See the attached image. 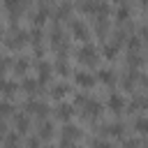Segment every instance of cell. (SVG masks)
I'll return each mask as SVG.
<instances>
[{"instance_id":"7402d4cb","label":"cell","mask_w":148,"mask_h":148,"mask_svg":"<svg viewBox=\"0 0 148 148\" xmlns=\"http://www.w3.org/2000/svg\"><path fill=\"white\" fill-rule=\"evenodd\" d=\"M53 72H58V74H62V76H67V74L72 72V67H69V62H67V58H58V60H56V65H53Z\"/></svg>"},{"instance_id":"e0dca14e","label":"cell","mask_w":148,"mask_h":148,"mask_svg":"<svg viewBox=\"0 0 148 148\" xmlns=\"http://www.w3.org/2000/svg\"><path fill=\"white\" fill-rule=\"evenodd\" d=\"M12 69H14V74H28V69H30V58L28 56H21L18 60H14L12 62Z\"/></svg>"},{"instance_id":"4dcf8cb0","label":"cell","mask_w":148,"mask_h":148,"mask_svg":"<svg viewBox=\"0 0 148 148\" xmlns=\"http://www.w3.org/2000/svg\"><path fill=\"white\" fill-rule=\"evenodd\" d=\"M39 143H42V141H39L35 134H32V136H28V141H25V146H28V148H39Z\"/></svg>"},{"instance_id":"2e32d148","label":"cell","mask_w":148,"mask_h":148,"mask_svg":"<svg viewBox=\"0 0 148 148\" xmlns=\"http://www.w3.org/2000/svg\"><path fill=\"white\" fill-rule=\"evenodd\" d=\"M92 23H95L92 28H95V32H97L99 37H104V35H106V32L111 30V21H109V18H102V16H95V18H92Z\"/></svg>"},{"instance_id":"484cf974","label":"cell","mask_w":148,"mask_h":148,"mask_svg":"<svg viewBox=\"0 0 148 148\" xmlns=\"http://www.w3.org/2000/svg\"><path fill=\"white\" fill-rule=\"evenodd\" d=\"M146 106V97L141 95V92H136L134 97H132V102H130V111H139V109H143Z\"/></svg>"},{"instance_id":"3957f363","label":"cell","mask_w":148,"mask_h":148,"mask_svg":"<svg viewBox=\"0 0 148 148\" xmlns=\"http://www.w3.org/2000/svg\"><path fill=\"white\" fill-rule=\"evenodd\" d=\"M81 136V127L79 125H72V123H65V127L60 130V148H69L76 139Z\"/></svg>"},{"instance_id":"1f68e13d","label":"cell","mask_w":148,"mask_h":148,"mask_svg":"<svg viewBox=\"0 0 148 148\" xmlns=\"http://www.w3.org/2000/svg\"><path fill=\"white\" fill-rule=\"evenodd\" d=\"M5 39V28H2V23H0V42Z\"/></svg>"},{"instance_id":"603a6c76","label":"cell","mask_w":148,"mask_h":148,"mask_svg":"<svg viewBox=\"0 0 148 148\" xmlns=\"http://www.w3.org/2000/svg\"><path fill=\"white\" fill-rule=\"evenodd\" d=\"M2 139H5V148H18V143H21L18 132H7Z\"/></svg>"},{"instance_id":"ac0fdd59","label":"cell","mask_w":148,"mask_h":148,"mask_svg":"<svg viewBox=\"0 0 148 148\" xmlns=\"http://www.w3.org/2000/svg\"><path fill=\"white\" fill-rule=\"evenodd\" d=\"M95 81H102V83H113L116 81V72L111 67H99L97 74H95Z\"/></svg>"},{"instance_id":"30bf717a","label":"cell","mask_w":148,"mask_h":148,"mask_svg":"<svg viewBox=\"0 0 148 148\" xmlns=\"http://www.w3.org/2000/svg\"><path fill=\"white\" fill-rule=\"evenodd\" d=\"M2 7L9 12V18H12V23H14V21L18 18V14L25 9V2H21V0H5Z\"/></svg>"},{"instance_id":"83f0119b","label":"cell","mask_w":148,"mask_h":148,"mask_svg":"<svg viewBox=\"0 0 148 148\" xmlns=\"http://www.w3.org/2000/svg\"><path fill=\"white\" fill-rule=\"evenodd\" d=\"M88 99H90V97L86 95V90H81V92H76V95H74V99H72V106H74V109H76V106H83Z\"/></svg>"},{"instance_id":"8fae6325","label":"cell","mask_w":148,"mask_h":148,"mask_svg":"<svg viewBox=\"0 0 148 148\" xmlns=\"http://www.w3.org/2000/svg\"><path fill=\"white\" fill-rule=\"evenodd\" d=\"M18 86H21V90H25V92H28V95L32 97V95H35V92L39 90V86H42V83H39V81L35 79V76L25 74V76H21V83H18Z\"/></svg>"},{"instance_id":"9c48e42d","label":"cell","mask_w":148,"mask_h":148,"mask_svg":"<svg viewBox=\"0 0 148 148\" xmlns=\"http://www.w3.org/2000/svg\"><path fill=\"white\" fill-rule=\"evenodd\" d=\"M16 90H18V83L0 74V92L5 95V99H12V97L16 95Z\"/></svg>"},{"instance_id":"4316f807","label":"cell","mask_w":148,"mask_h":148,"mask_svg":"<svg viewBox=\"0 0 148 148\" xmlns=\"http://www.w3.org/2000/svg\"><path fill=\"white\" fill-rule=\"evenodd\" d=\"M14 111V102L12 99H0V123H2V118L7 116V113H12Z\"/></svg>"},{"instance_id":"5bb4252c","label":"cell","mask_w":148,"mask_h":148,"mask_svg":"<svg viewBox=\"0 0 148 148\" xmlns=\"http://www.w3.org/2000/svg\"><path fill=\"white\" fill-rule=\"evenodd\" d=\"M111 12L116 14V18H118V23L123 25V23H125V21L130 18V14H132V5H130V2H118V5H116V7L111 9Z\"/></svg>"},{"instance_id":"f1b7e54d","label":"cell","mask_w":148,"mask_h":148,"mask_svg":"<svg viewBox=\"0 0 148 148\" xmlns=\"http://www.w3.org/2000/svg\"><path fill=\"white\" fill-rule=\"evenodd\" d=\"M90 146L92 148H111V141L109 139H102V136H92L90 139Z\"/></svg>"},{"instance_id":"6da1fadb","label":"cell","mask_w":148,"mask_h":148,"mask_svg":"<svg viewBox=\"0 0 148 148\" xmlns=\"http://www.w3.org/2000/svg\"><path fill=\"white\" fill-rule=\"evenodd\" d=\"M74 56H76V60H79L81 65H95L97 58H99V49H97L92 42H83V44L76 46Z\"/></svg>"},{"instance_id":"ba28073f","label":"cell","mask_w":148,"mask_h":148,"mask_svg":"<svg viewBox=\"0 0 148 148\" xmlns=\"http://www.w3.org/2000/svg\"><path fill=\"white\" fill-rule=\"evenodd\" d=\"M99 132H102L104 136H123V134H125V123H120V120L106 123V125L99 127Z\"/></svg>"},{"instance_id":"ffe728a7","label":"cell","mask_w":148,"mask_h":148,"mask_svg":"<svg viewBox=\"0 0 148 148\" xmlns=\"http://www.w3.org/2000/svg\"><path fill=\"white\" fill-rule=\"evenodd\" d=\"M14 125H16L18 132H25V130L30 127V118H28V113H25V111H18V113L14 116Z\"/></svg>"},{"instance_id":"f546056e","label":"cell","mask_w":148,"mask_h":148,"mask_svg":"<svg viewBox=\"0 0 148 148\" xmlns=\"http://www.w3.org/2000/svg\"><path fill=\"white\" fill-rule=\"evenodd\" d=\"M123 148H141V139H139V136L123 139Z\"/></svg>"},{"instance_id":"9a60e30c","label":"cell","mask_w":148,"mask_h":148,"mask_svg":"<svg viewBox=\"0 0 148 148\" xmlns=\"http://www.w3.org/2000/svg\"><path fill=\"white\" fill-rule=\"evenodd\" d=\"M69 90H72V88H69V83L58 81V83H53V86H51V97H53V99H58V102H62V97H65Z\"/></svg>"},{"instance_id":"d4e9b609","label":"cell","mask_w":148,"mask_h":148,"mask_svg":"<svg viewBox=\"0 0 148 148\" xmlns=\"http://www.w3.org/2000/svg\"><path fill=\"white\" fill-rule=\"evenodd\" d=\"M134 130H136L139 134H146V132H148V120H146L143 113H139V116L134 118Z\"/></svg>"},{"instance_id":"277c9868","label":"cell","mask_w":148,"mask_h":148,"mask_svg":"<svg viewBox=\"0 0 148 148\" xmlns=\"http://www.w3.org/2000/svg\"><path fill=\"white\" fill-rule=\"evenodd\" d=\"M23 109H25V113H32V116H39V118H44L49 113V104L44 99H37V97H28L23 102Z\"/></svg>"},{"instance_id":"7a4b0ae2","label":"cell","mask_w":148,"mask_h":148,"mask_svg":"<svg viewBox=\"0 0 148 148\" xmlns=\"http://www.w3.org/2000/svg\"><path fill=\"white\" fill-rule=\"evenodd\" d=\"M72 21H69V30H72V35L76 37V39H81V44L83 42H88V37H90V28H88V23L83 21V18H79V16H69Z\"/></svg>"},{"instance_id":"7c38bea8","label":"cell","mask_w":148,"mask_h":148,"mask_svg":"<svg viewBox=\"0 0 148 148\" xmlns=\"http://www.w3.org/2000/svg\"><path fill=\"white\" fill-rule=\"evenodd\" d=\"M125 97L120 95V92H111L109 95V99H106V106H109V111H113V113H120L123 109H125Z\"/></svg>"},{"instance_id":"5b68a950","label":"cell","mask_w":148,"mask_h":148,"mask_svg":"<svg viewBox=\"0 0 148 148\" xmlns=\"http://www.w3.org/2000/svg\"><path fill=\"white\" fill-rule=\"evenodd\" d=\"M35 69H37V81L39 83H46V81H51V76H53V65L46 60V58H42V60H35Z\"/></svg>"},{"instance_id":"d6986e66","label":"cell","mask_w":148,"mask_h":148,"mask_svg":"<svg viewBox=\"0 0 148 148\" xmlns=\"http://www.w3.org/2000/svg\"><path fill=\"white\" fill-rule=\"evenodd\" d=\"M118 49H120V46H118L116 42H104V44H102V56H104L106 60H113V58L118 56Z\"/></svg>"},{"instance_id":"d6a6232c","label":"cell","mask_w":148,"mask_h":148,"mask_svg":"<svg viewBox=\"0 0 148 148\" xmlns=\"http://www.w3.org/2000/svg\"><path fill=\"white\" fill-rule=\"evenodd\" d=\"M49 148H60V146H53V143H51V146H49Z\"/></svg>"},{"instance_id":"8992f818","label":"cell","mask_w":148,"mask_h":148,"mask_svg":"<svg viewBox=\"0 0 148 148\" xmlns=\"http://www.w3.org/2000/svg\"><path fill=\"white\" fill-rule=\"evenodd\" d=\"M74 83H76L79 88L88 90V88L95 86V74L88 72V69H76V72H74Z\"/></svg>"},{"instance_id":"cb8c5ba5","label":"cell","mask_w":148,"mask_h":148,"mask_svg":"<svg viewBox=\"0 0 148 148\" xmlns=\"http://www.w3.org/2000/svg\"><path fill=\"white\" fill-rule=\"evenodd\" d=\"M141 65H143V56H141V53H130V51H127V67L134 69V67H141Z\"/></svg>"},{"instance_id":"52a82bcc","label":"cell","mask_w":148,"mask_h":148,"mask_svg":"<svg viewBox=\"0 0 148 148\" xmlns=\"http://www.w3.org/2000/svg\"><path fill=\"white\" fill-rule=\"evenodd\" d=\"M99 113H102V102H99V99H88V102L83 104V118L95 120Z\"/></svg>"},{"instance_id":"4fadbf2b","label":"cell","mask_w":148,"mask_h":148,"mask_svg":"<svg viewBox=\"0 0 148 148\" xmlns=\"http://www.w3.org/2000/svg\"><path fill=\"white\" fill-rule=\"evenodd\" d=\"M74 111H76V109L72 106V102H58V106H56V118L69 123V118L74 116Z\"/></svg>"},{"instance_id":"44dd1931","label":"cell","mask_w":148,"mask_h":148,"mask_svg":"<svg viewBox=\"0 0 148 148\" xmlns=\"http://www.w3.org/2000/svg\"><path fill=\"white\" fill-rule=\"evenodd\" d=\"M53 136V123L51 120H42L39 123V132H37V139H51Z\"/></svg>"}]
</instances>
